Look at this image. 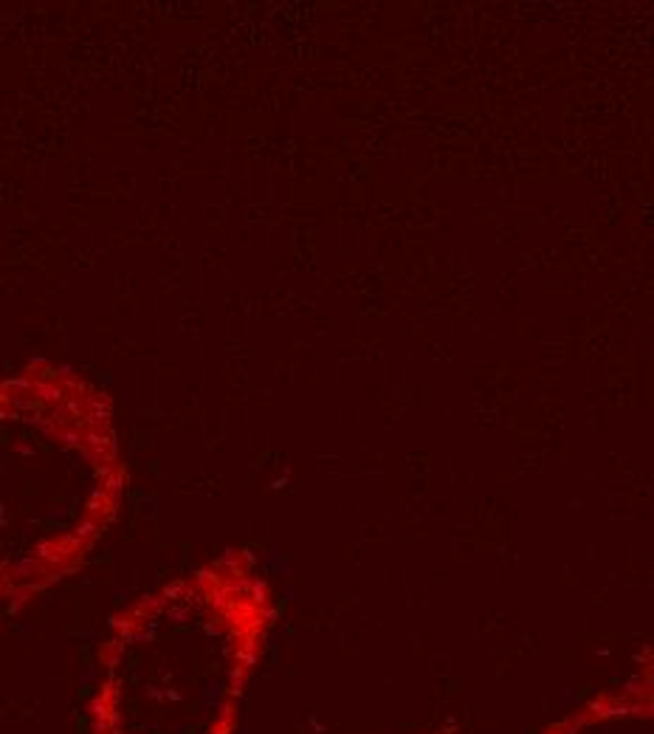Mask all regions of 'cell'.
<instances>
[{
	"label": "cell",
	"mask_w": 654,
	"mask_h": 734,
	"mask_svg": "<svg viewBox=\"0 0 654 734\" xmlns=\"http://www.w3.org/2000/svg\"><path fill=\"white\" fill-rule=\"evenodd\" d=\"M272 619V594L245 557L141 596L102 641L88 734H238Z\"/></svg>",
	"instance_id": "6da1fadb"
},
{
	"label": "cell",
	"mask_w": 654,
	"mask_h": 734,
	"mask_svg": "<svg viewBox=\"0 0 654 734\" xmlns=\"http://www.w3.org/2000/svg\"><path fill=\"white\" fill-rule=\"evenodd\" d=\"M122 463L105 404L88 388L26 379L0 388V601L73 574L111 526Z\"/></svg>",
	"instance_id": "7a4b0ae2"
}]
</instances>
